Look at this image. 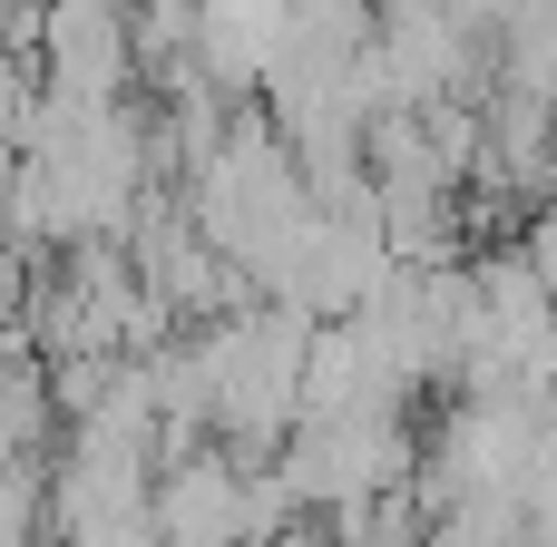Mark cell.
<instances>
[{"mask_svg": "<svg viewBox=\"0 0 557 547\" xmlns=\"http://www.w3.org/2000/svg\"><path fill=\"white\" fill-rule=\"evenodd\" d=\"M304 333H313V323L284 313V303H235V313H215V323L186 343V362H196V382H206V431L235 440L225 460H274V440L294 431Z\"/></svg>", "mask_w": 557, "mask_h": 547, "instance_id": "obj_1", "label": "cell"}, {"mask_svg": "<svg viewBox=\"0 0 557 547\" xmlns=\"http://www.w3.org/2000/svg\"><path fill=\"white\" fill-rule=\"evenodd\" d=\"M411 431L401 411H343V421H294L274 440V480L294 489V509H352L382 489H411Z\"/></svg>", "mask_w": 557, "mask_h": 547, "instance_id": "obj_2", "label": "cell"}, {"mask_svg": "<svg viewBox=\"0 0 557 547\" xmlns=\"http://www.w3.org/2000/svg\"><path fill=\"white\" fill-rule=\"evenodd\" d=\"M20 343H29V264L0 254V352H20Z\"/></svg>", "mask_w": 557, "mask_h": 547, "instance_id": "obj_3", "label": "cell"}]
</instances>
